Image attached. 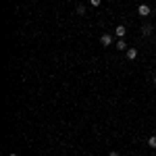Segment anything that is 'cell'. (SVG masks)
<instances>
[{
    "label": "cell",
    "mask_w": 156,
    "mask_h": 156,
    "mask_svg": "<svg viewBox=\"0 0 156 156\" xmlns=\"http://www.w3.org/2000/svg\"><path fill=\"white\" fill-rule=\"evenodd\" d=\"M150 6H148V4H140V6H137V15H142V17H148V15H150Z\"/></svg>",
    "instance_id": "obj_1"
},
{
    "label": "cell",
    "mask_w": 156,
    "mask_h": 156,
    "mask_svg": "<svg viewBox=\"0 0 156 156\" xmlns=\"http://www.w3.org/2000/svg\"><path fill=\"white\" fill-rule=\"evenodd\" d=\"M115 34L119 36V40H121V37H125V34H127V27H125V25H117V27H115Z\"/></svg>",
    "instance_id": "obj_2"
},
{
    "label": "cell",
    "mask_w": 156,
    "mask_h": 156,
    "mask_svg": "<svg viewBox=\"0 0 156 156\" xmlns=\"http://www.w3.org/2000/svg\"><path fill=\"white\" fill-rule=\"evenodd\" d=\"M100 44H102V46H110V44H112V36H110V34H104V36L100 37Z\"/></svg>",
    "instance_id": "obj_3"
},
{
    "label": "cell",
    "mask_w": 156,
    "mask_h": 156,
    "mask_svg": "<svg viewBox=\"0 0 156 156\" xmlns=\"http://www.w3.org/2000/svg\"><path fill=\"white\" fill-rule=\"evenodd\" d=\"M127 58L135 60V58H137V50H135V48H127Z\"/></svg>",
    "instance_id": "obj_4"
},
{
    "label": "cell",
    "mask_w": 156,
    "mask_h": 156,
    "mask_svg": "<svg viewBox=\"0 0 156 156\" xmlns=\"http://www.w3.org/2000/svg\"><path fill=\"white\" fill-rule=\"evenodd\" d=\"M115 48H117V50H127V44H125V40H123V37L117 42V46H115Z\"/></svg>",
    "instance_id": "obj_5"
},
{
    "label": "cell",
    "mask_w": 156,
    "mask_h": 156,
    "mask_svg": "<svg viewBox=\"0 0 156 156\" xmlns=\"http://www.w3.org/2000/svg\"><path fill=\"white\" fill-rule=\"evenodd\" d=\"M152 29H154L152 25H144V27H142V34H144V36H150V34H152Z\"/></svg>",
    "instance_id": "obj_6"
},
{
    "label": "cell",
    "mask_w": 156,
    "mask_h": 156,
    "mask_svg": "<svg viewBox=\"0 0 156 156\" xmlns=\"http://www.w3.org/2000/svg\"><path fill=\"white\" fill-rule=\"evenodd\" d=\"M148 146H150V148H154V150H156V135H152V137L148 140Z\"/></svg>",
    "instance_id": "obj_7"
},
{
    "label": "cell",
    "mask_w": 156,
    "mask_h": 156,
    "mask_svg": "<svg viewBox=\"0 0 156 156\" xmlns=\"http://www.w3.org/2000/svg\"><path fill=\"white\" fill-rule=\"evenodd\" d=\"M77 12H79V15H85V6H83V4L77 6Z\"/></svg>",
    "instance_id": "obj_8"
},
{
    "label": "cell",
    "mask_w": 156,
    "mask_h": 156,
    "mask_svg": "<svg viewBox=\"0 0 156 156\" xmlns=\"http://www.w3.org/2000/svg\"><path fill=\"white\" fill-rule=\"evenodd\" d=\"M100 2H102V0H90V4H92V6H100Z\"/></svg>",
    "instance_id": "obj_9"
},
{
    "label": "cell",
    "mask_w": 156,
    "mask_h": 156,
    "mask_svg": "<svg viewBox=\"0 0 156 156\" xmlns=\"http://www.w3.org/2000/svg\"><path fill=\"white\" fill-rule=\"evenodd\" d=\"M108 156H119V152H115V150H112V152H110Z\"/></svg>",
    "instance_id": "obj_10"
},
{
    "label": "cell",
    "mask_w": 156,
    "mask_h": 156,
    "mask_svg": "<svg viewBox=\"0 0 156 156\" xmlns=\"http://www.w3.org/2000/svg\"><path fill=\"white\" fill-rule=\"evenodd\" d=\"M152 83H154V85H156V77H152Z\"/></svg>",
    "instance_id": "obj_11"
},
{
    "label": "cell",
    "mask_w": 156,
    "mask_h": 156,
    "mask_svg": "<svg viewBox=\"0 0 156 156\" xmlns=\"http://www.w3.org/2000/svg\"><path fill=\"white\" fill-rule=\"evenodd\" d=\"M9 156H17V154H9Z\"/></svg>",
    "instance_id": "obj_12"
},
{
    "label": "cell",
    "mask_w": 156,
    "mask_h": 156,
    "mask_svg": "<svg viewBox=\"0 0 156 156\" xmlns=\"http://www.w3.org/2000/svg\"><path fill=\"white\" fill-rule=\"evenodd\" d=\"M154 156H156V150H154Z\"/></svg>",
    "instance_id": "obj_13"
}]
</instances>
